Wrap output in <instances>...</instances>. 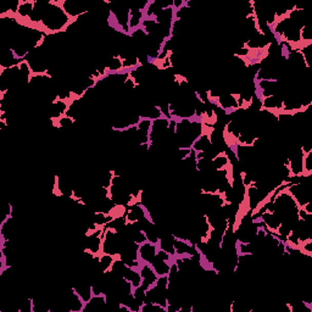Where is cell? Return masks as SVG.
I'll return each instance as SVG.
<instances>
[{"label": "cell", "mask_w": 312, "mask_h": 312, "mask_svg": "<svg viewBox=\"0 0 312 312\" xmlns=\"http://www.w3.org/2000/svg\"><path fill=\"white\" fill-rule=\"evenodd\" d=\"M158 252V244L146 242L139 245L138 259L142 263H149L156 256Z\"/></svg>", "instance_id": "obj_1"}]
</instances>
